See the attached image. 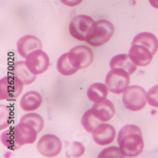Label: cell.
Segmentation results:
<instances>
[{"label": "cell", "mask_w": 158, "mask_h": 158, "mask_svg": "<svg viewBox=\"0 0 158 158\" xmlns=\"http://www.w3.org/2000/svg\"><path fill=\"white\" fill-rule=\"evenodd\" d=\"M118 143L127 157H135L144 149L142 132L138 126L134 124H128L121 128L118 135Z\"/></svg>", "instance_id": "obj_1"}, {"label": "cell", "mask_w": 158, "mask_h": 158, "mask_svg": "<svg viewBox=\"0 0 158 158\" xmlns=\"http://www.w3.org/2000/svg\"><path fill=\"white\" fill-rule=\"evenodd\" d=\"M122 102L126 109L130 111H140L146 106L147 94L145 89L138 85L128 86L123 92Z\"/></svg>", "instance_id": "obj_2"}, {"label": "cell", "mask_w": 158, "mask_h": 158, "mask_svg": "<svg viewBox=\"0 0 158 158\" xmlns=\"http://www.w3.org/2000/svg\"><path fill=\"white\" fill-rule=\"evenodd\" d=\"M95 21L87 15H77L69 24V32L73 38L79 41H86L90 38Z\"/></svg>", "instance_id": "obj_3"}, {"label": "cell", "mask_w": 158, "mask_h": 158, "mask_svg": "<svg viewBox=\"0 0 158 158\" xmlns=\"http://www.w3.org/2000/svg\"><path fill=\"white\" fill-rule=\"evenodd\" d=\"M114 32V25L108 20H98L95 22L93 32L87 43L93 47H100L112 38Z\"/></svg>", "instance_id": "obj_4"}, {"label": "cell", "mask_w": 158, "mask_h": 158, "mask_svg": "<svg viewBox=\"0 0 158 158\" xmlns=\"http://www.w3.org/2000/svg\"><path fill=\"white\" fill-rule=\"evenodd\" d=\"M130 73L120 68L111 69L105 78V84L113 94L123 93L130 84Z\"/></svg>", "instance_id": "obj_5"}, {"label": "cell", "mask_w": 158, "mask_h": 158, "mask_svg": "<svg viewBox=\"0 0 158 158\" xmlns=\"http://www.w3.org/2000/svg\"><path fill=\"white\" fill-rule=\"evenodd\" d=\"M24 83L14 76H6L0 80V99L14 100L22 92Z\"/></svg>", "instance_id": "obj_6"}, {"label": "cell", "mask_w": 158, "mask_h": 158, "mask_svg": "<svg viewBox=\"0 0 158 158\" xmlns=\"http://www.w3.org/2000/svg\"><path fill=\"white\" fill-rule=\"evenodd\" d=\"M68 58L78 70L88 67L94 60L93 51L85 46H77L68 52Z\"/></svg>", "instance_id": "obj_7"}, {"label": "cell", "mask_w": 158, "mask_h": 158, "mask_svg": "<svg viewBox=\"0 0 158 158\" xmlns=\"http://www.w3.org/2000/svg\"><path fill=\"white\" fill-rule=\"evenodd\" d=\"M63 145L61 139L54 135H43L37 144L38 152L46 157H54L62 151Z\"/></svg>", "instance_id": "obj_8"}, {"label": "cell", "mask_w": 158, "mask_h": 158, "mask_svg": "<svg viewBox=\"0 0 158 158\" xmlns=\"http://www.w3.org/2000/svg\"><path fill=\"white\" fill-rule=\"evenodd\" d=\"M25 63L34 75H39L48 70L49 66V58L46 52L37 49L27 57Z\"/></svg>", "instance_id": "obj_9"}, {"label": "cell", "mask_w": 158, "mask_h": 158, "mask_svg": "<svg viewBox=\"0 0 158 158\" xmlns=\"http://www.w3.org/2000/svg\"><path fill=\"white\" fill-rule=\"evenodd\" d=\"M12 131L20 147L26 144H32L33 142H35L38 134L36 129L32 125L21 121L12 128Z\"/></svg>", "instance_id": "obj_10"}, {"label": "cell", "mask_w": 158, "mask_h": 158, "mask_svg": "<svg viewBox=\"0 0 158 158\" xmlns=\"http://www.w3.org/2000/svg\"><path fill=\"white\" fill-rule=\"evenodd\" d=\"M92 136L98 145H109L116 138V129L110 124L102 123L92 133Z\"/></svg>", "instance_id": "obj_11"}, {"label": "cell", "mask_w": 158, "mask_h": 158, "mask_svg": "<svg viewBox=\"0 0 158 158\" xmlns=\"http://www.w3.org/2000/svg\"><path fill=\"white\" fill-rule=\"evenodd\" d=\"M128 55L133 63L137 66L148 65L153 57V54L147 48L140 45H132Z\"/></svg>", "instance_id": "obj_12"}, {"label": "cell", "mask_w": 158, "mask_h": 158, "mask_svg": "<svg viewBox=\"0 0 158 158\" xmlns=\"http://www.w3.org/2000/svg\"><path fill=\"white\" fill-rule=\"evenodd\" d=\"M41 48H42V43L40 39L32 35H26L21 39H19V41L17 42L18 54L21 57H23V58H27L31 52Z\"/></svg>", "instance_id": "obj_13"}, {"label": "cell", "mask_w": 158, "mask_h": 158, "mask_svg": "<svg viewBox=\"0 0 158 158\" xmlns=\"http://www.w3.org/2000/svg\"><path fill=\"white\" fill-rule=\"evenodd\" d=\"M92 110L96 117L102 122L109 121L116 114L114 106L109 99H104L103 102L95 103L92 107Z\"/></svg>", "instance_id": "obj_14"}, {"label": "cell", "mask_w": 158, "mask_h": 158, "mask_svg": "<svg viewBox=\"0 0 158 158\" xmlns=\"http://www.w3.org/2000/svg\"><path fill=\"white\" fill-rule=\"evenodd\" d=\"M11 75L18 78L25 85H28L35 81V75L27 68L25 62H17L11 68Z\"/></svg>", "instance_id": "obj_15"}, {"label": "cell", "mask_w": 158, "mask_h": 158, "mask_svg": "<svg viewBox=\"0 0 158 158\" xmlns=\"http://www.w3.org/2000/svg\"><path fill=\"white\" fill-rule=\"evenodd\" d=\"M43 102L42 96L36 91H28L25 93L20 100V107L22 110L31 112L38 109Z\"/></svg>", "instance_id": "obj_16"}, {"label": "cell", "mask_w": 158, "mask_h": 158, "mask_svg": "<svg viewBox=\"0 0 158 158\" xmlns=\"http://www.w3.org/2000/svg\"><path fill=\"white\" fill-rule=\"evenodd\" d=\"M132 45H140L145 47L154 55L158 49V40L156 36L151 32H141L133 39Z\"/></svg>", "instance_id": "obj_17"}, {"label": "cell", "mask_w": 158, "mask_h": 158, "mask_svg": "<svg viewBox=\"0 0 158 158\" xmlns=\"http://www.w3.org/2000/svg\"><path fill=\"white\" fill-rule=\"evenodd\" d=\"M137 65H135L131 58L127 54H118L116 55L114 57L111 59L110 61V68H120L125 71H127L128 73L133 74L135 71L136 70Z\"/></svg>", "instance_id": "obj_18"}, {"label": "cell", "mask_w": 158, "mask_h": 158, "mask_svg": "<svg viewBox=\"0 0 158 158\" xmlns=\"http://www.w3.org/2000/svg\"><path fill=\"white\" fill-rule=\"evenodd\" d=\"M108 90L109 89L106 84L99 83V82L93 83L87 89V97L91 102L98 103L106 99L108 95Z\"/></svg>", "instance_id": "obj_19"}, {"label": "cell", "mask_w": 158, "mask_h": 158, "mask_svg": "<svg viewBox=\"0 0 158 158\" xmlns=\"http://www.w3.org/2000/svg\"><path fill=\"white\" fill-rule=\"evenodd\" d=\"M102 123L103 122L100 121L96 117V114H94L92 108L86 111L81 118V125L84 128V130L89 134H92L96 130V128Z\"/></svg>", "instance_id": "obj_20"}, {"label": "cell", "mask_w": 158, "mask_h": 158, "mask_svg": "<svg viewBox=\"0 0 158 158\" xmlns=\"http://www.w3.org/2000/svg\"><path fill=\"white\" fill-rule=\"evenodd\" d=\"M57 69L60 72V74L64 75V76H70L75 74L78 69L76 67L73 66V64H71L69 58H68V52L63 54L58 62H57Z\"/></svg>", "instance_id": "obj_21"}, {"label": "cell", "mask_w": 158, "mask_h": 158, "mask_svg": "<svg viewBox=\"0 0 158 158\" xmlns=\"http://www.w3.org/2000/svg\"><path fill=\"white\" fill-rule=\"evenodd\" d=\"M20 121L27 122V123H30L31 125H32L36 129L38 134L43 130V127H44V119H43V118L40 116V114H35V113H30V114H25L24 117L21 118Z\"/></svg>", "instance_id": "obj_22"}, {"label": "cell", "mask_w": 158, "mask_h": 158, "mask_svg": "<svg viewBox=\"0 0 158 158\" xmlns=\"http://www.w3.org/2000/svg\"><path fill=\"white\" fill-rule=\"evenodd\" d=\"M1 141L3 143V145L10 150H17L20 148V146L18 145V143L15 139V136H14L12 129L4 132L1 135Z\"/></svg>", "instance_id": "obj_23"}, {"label": "cell", "mask_w": 158, "mask_h": 158, "mask_svg": "<svg viewBox=\"0 0 158 158\" xmlns=\"http://www.w3.org/2000/svg\"><path fill=\"white\" fill-rule=\"evenodd\" d=\"M124 156L120 148L118 147H109L98 154L99 158H122Z\"/></svg>", "instance_id": "obj_24"}, {"label": "cell", "mask_w": 158, "mask_h": 158, "mask_svg": "<svg viewBox=\"0 0 158 158\" xmlns=\"http://www.w3.org/2000/svg\"><path fill=\"white\" fill-rule=\"evenodd\" d=\"M85 152V149L83 145L80 142H73L72 145L67 146L66 150V156L71 157H80Z\"/></svg>", "instance_id": "obj_25"}, {"label": "cell", "mask_w": 158, "mask_h": 158, "mask_svg": "<svg viewBox=\"0 0 158 158\" xmlns=\"http://www.w3.org/2000/svg\"><path fill=\"white\" fill-rule=\"evenodd\" d=\"M147 102L151 106L158 108V84L147 92Z\"/></svg>", "instance_id": "obj_26"}, {"label": "cell", "mask_w": 158, "mask_h": 158, "mask_svg": "<svg viewBox=\"0 0 158 158\" xmlns=\"http://www.w3.org/2000/svg\"><path fill=\"white\" fill-rule=\"evenodd\" d=\"M60 1L68 7H75V6H78L79 4H81L82 0H60Z\"/></svg>", "instance_id": "obj_27"}, {"label": "cell", "mask_w": 158, "mask_h": 158, "mask_svg": "<svg viewBox=\"0 0 158 158\" xmlns=\"http://www.w3.org/2000/svg\"><path fill=\"white\" fill-rule=\"evenodd\" d=\"M149 2L154 9H158V0H149Z\"/></svg>", "instance_id": "obj_28"}]
</instances>
